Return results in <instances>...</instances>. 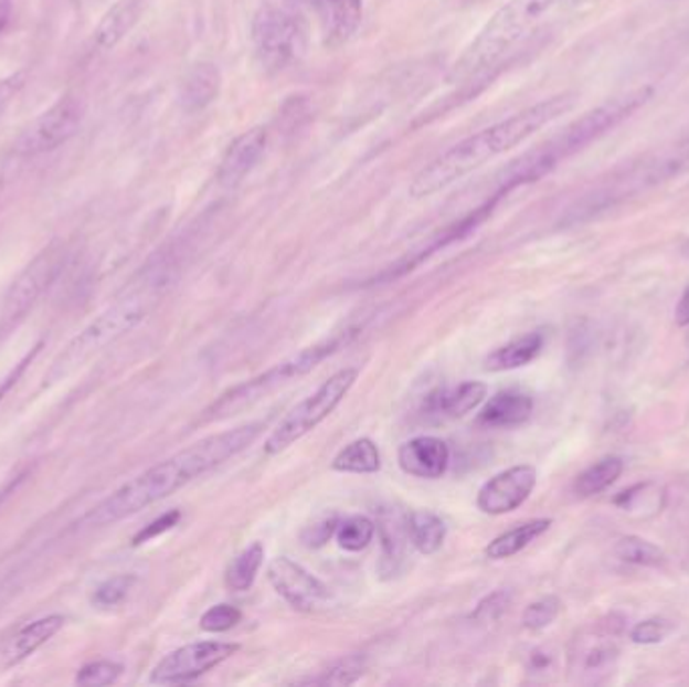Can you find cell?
I'll return each mask as SVG.
<instances>
[{
	"label": "cell",
	"mask_w": 689,
	"mask_h": 687,
	"mask_svg": "<svg viewBox=\"0 0 689 687\" xmlns=\"http://www.w3.org/2000/svg\"><path fill=\"white\" fill-rule=\"evenodd\" d=\"M265 427L266 424L263 422H251L229 432L208 435L160 464L141 472L134 480L126 482L121 488H117L114 494H109L105 500L83 516L81 525L107 527L160 503L170 494L184 488L186 484L194 482L208 472L216 471L224 462L236 458L246 447L253 446Z\"/></svg>",
	"instance_id": "cell-1"
},
{
	"label": "cell",
	"mask_w": 689,
	"mask_h": 687,
	"mask_svg": "<svg viewBox=\"0 0 689 687\" xmlns=\"http://www.w3.org/2000/svg\"><path fill=\"white\" fill-rule=\"evenodd\" d=\"M574 104L576 95L563 93L527 107L520 114L502 119L495 126L480 129L478 134H471L458 141L454 148L437 156L436 160L430 161L424 170H420L410 186V194L414 198H427L446 190L452 183L483 168L484 163L517 148L561 115L569 114Z\"/></svg>",
	"instance_id": "cell-2"
},
{
	"label": "cell",
	"mask_w": 689,
	"mask_h": 687,
	"mask_svg": "<svg viewBox=\"0 0 689 687\" xmlns=\"http://www.w3.org/2000/svg\"><path fill=\"white\" fill-rule=\"evenodd\" d=\"M168 287H170L168 264L146 268L138 281L127 288L112 307H107L80 335L71 339V344L63 349V353L49 369L45 381L55 383L67 378L75 369L87 363L93 356L104 351L107 345L115 344L131 329H136L160 303L161 295Z\"/></svg>",
	"instance_id": "cell-3"
},
{
	"label": "cell",
	"mask_w": 689,
	"mask_h": 687,
	"mask_svg": "<svg viewBox=\"0 0 689 687\" xmlns=\"http://www.w3.org/2000/svg\"><path fill=\"white\" fill-rule=\"evenodd\" d=\"M563 0H508L490 17L464 55L449 71V81L470 80L492 67L498 59L517 45L549 12Z\"/></svg>",
	"instance_id": "cell-4"
},
{
	"label": "cell",
	"mask_w": 689,
	"mask_h": 687,
	"mask_svg": "<svg viewBox=\"0 0 689 687\" xmlns=\"http://www.w3.org/2000/svg\"><path fill=\"white\" fill-rule=\"evenodd\" d=\"M357 332H359V329H356V327H349L344 331L335 332V335L322 339L319 344L305 347V349H300L299 353L283 359L280 363L266 369L265 373L248 379V381H244L236 388H230L229 391H224L219 400L208 408L206 412H204V420L206 422H214V420L219 422V420H226V418H232L236 413L244 412L246 408H253L254 403H258L266 395L280 390L283 385H287L293 379L305 378L315 367L321 366L325 359L335 356L344 345L351 344V339L356 337Z\"/></svg>",
	"instance_id": "cell-5"
},
{
	"label": "cell",
	"mask_w": 689,
	"mask_h": 687,
	"mask_svg": "<svg viewBox=\"0 0 689 687\" xmlns=\"http://www.w3.org/2000/svg\"><path fill=\"white\" fill-rule=\"evenodd\" d=\"M357 378H359L357 367H344L327 379L319 390L310 393L309 398L297 403L266 437V456H276L285 452L295 442H299L300 437H305L317 425L322 424L347 398V393L356 385Z\"/></svg>",
	"instance_id": "cell-6"
},
{
	"label": "cell",
	"mask_w": 689,
	"mask_h": 687,
	"mask_svg": "<svg viewBox=\"0 0 689 687\" xmlns=\"http://www.w3.org/2000/svg\"><path fill=\"white\" fill-rule=\"evenodd\" d=\"M309 27L303 14L288 7L266 4L253 21L256 57L268 71H280L299 61L307 51Z\"/></svg>",
	"instance_id": "cell-7"
},
{
	"label": "cell",
	"mask_w": 689,
	"mask_h": 687,
	"mask_svg": "<svg viewBox=\"0 0 689 687\" xmlns=\"http://www.w3.org/2000/svg\"><path fill=\"white\" fill-rule=\"evenodd\" d=\"M70 263V251L63 242H51L26 264L23 273L14 278L0 307V332L11 331L29 310L35 307L39 298L55 285L61 273Z\"/></svg>",
	"instance_id": "cell-8"
},
{
	"label": "cell",
	"mask_w": 689,
	"mask_h": 687,
	"mask_svg": "<svg viewBox=\"0 0 689 687\" xmlns=\"http://www.w3.org/2000/svg\"><path fill=\"white\" fill-rule=\"evenodd\" d=\"M651 97H654V87H649V85L621 93L610 102L591 109L583 117H579L556 138L549 139L544 146L549 148L556 161L564 160V158L576 154L579 149L586 148L589 144H593L601 136H605L613 127L619 126L621 121L632 117Z\"/></svg>",
	"instance_id": "cell-9"
},
{
	"label": "cell",
	"mask_w": 689,
	"mask_h": 687,
	"mask_svg": "<svg viewBox=\"0 0 689 687\" xmlns=\"http://www.w3.org/2000/svg\"><path fill=\"white\" fill-rule=\"evenodd\" d=\"M85 112L87 105L80 93L63 95L19 136L14 154L21 158H36L65 146L80 131Z\"/></svg>",
	"instance_id": "cell-10"
},
{
	"label": "cell",
	"mask_w": 689,
	"mask_h": 687,
	"mask_svg": "<svg viewBox=\"0 0 689 687\" xmlns=\"http://www.w3.org/2000/svg\"><path fill=\"white\" fill-rule=\"evenodd\" d=\"M241 649L239 643L198 642L184 645L176 652L168 653L160 664L153 667L150 681L156 686H180L190 684L210 669L219 667L236 655Z\"/></svg>",
	"instance_id": "cell-11"
},
{
	"label": "cell",
	"mask_w": 689,
	"mask_h": 687,
	"mask_svg": "<svg viewBox=\"0 0 689 687\" xmlns=\"http://www.w3.org/2000/svg\"><path fill=\"white\" fill-rule=\"evenodd\" d=\"M266 577L276 593L299 613H319L329 607L333 599L329 586L321 579H317L305 567H300L299 562L288 557H276L268 564Z\"/></svg>",
	"instance_id": "cell-12"
},
{
	"label": "cell",
	"mask_w": 689,
	"mask_h": 687,
	"mask_svg": "<svg viewBox=\"0 0 689 687\" xmlns=\"http://www.w3.org/2000/svg\"><path fill=\"white\" fill-rule=\"evenodd\" d=\"M537 480L539 472L534 466L530 464L512 466L484 484L476 498V506L484 515H508L529 500Z\"/></svg>",
	"instance_id": "cell-13"
},
{
	"label": "cell",
	"mask_w": 689,
	"mask_h": 687,
	"mask_svg": "<svg viewBox=\"0 0 689 687\" xmlns=\"http://www.w3.org/2000/svg\"><path fill=\"white\" fill-rule=\"evenodd\" d=\"M610 621L611 623H598L597 631L593 630V633L576 637L574 642L571 667L574 674L589 681H597L603 674H610L617 662L619 649L613 637L619 635L623 625H615L613 615Z\"/></svg>",
	"instance_id": "cell-14"
},
{
	"label": "cell",
	"mask_w": 689,
	"mask_h": 687,
	"mask_svg": "<svg viewBox=\"0 0 689 687\" xmlns=\"http://www.w3.org/2000/svg\"><path fill=\"white\" fill-rule=\"evenodd\" d=\"M398 464L407 476L437 480L448 471V444L434 435H417L402 444L398 452Z\"/></svg>",
	"instance_id": "cell-15"
},
{
	"label": "cell",
	"mask_w": 689,
	"mask_h": 687,
	"mask_svg": "<svg viewBox=\"0 0 689 687\" xmlns=\"http://www.w3.org/2000/svg\"><path fill=\"white\" fill-rule=\"evenodd\" d=\"M266 141H268V131L265 127H253L234 139L220 163V183L229 188L241 183L248 173L253 172L258 160L265 156Z\"/></svg>",
	"instance_id": "cell-16"
},
{
	"label": "cell",
	"mask_w": 689,
	"mask_h": 687,
	"mask_svg": "<svg viewBox=\"0 0 689 687\" xmlns=\"http://www.w3.org/2000/svg\"><path fill=\"white\" fill-rule=\"evenodd\" d=\"M150 2L151 0H117L114 7L102 17V21L93 33L95 45L104 51L119 45L141 21Z\"/></svg>",
	"instance_id": "cell-17"
},
{
	"label": "cell",
	"mask_w": 689,
	"mask_h": 687,
	"mask_svg": "<svg viewBox=\"0 0 689 687\" xmlns=\"http://www.w3.org/2000/svg\"><path fill=\"white\" fill-rule=\"evenodd\" d=\"M488 395V385L483 381H464L458 388H439L425 398L424 410L427 415L464 418L483 405Z\"/></svg>",
	"instance_id": "cell-18"
},
{
	"label": "cell",
	"mask_w": 689,
	"mask_h": 687,
	"mask_svg": "<svg viewBox=\"0 0 689 687\" xmlns=\"http://www.w3.org/2000/svg\"><path fill=\"white\" fill-rule=\"evenodd\" d=\"M297 2L315 4L321 17L325 35L333 45L347 43L356 35L363 19V0H297Z\"/></svg>",
	"instance_id": "cell-19"
},
{
	"label": "cell",
	"mask_w": 689,
	"mask_h": 687,
	"mask_svg": "<svg viewBox=\"0 0 689 687\" xmlns=\"http://www.w3.org/2000/svg\"><path fill=\"white\" fill-rule=\"evenodd\" d=\"M375 525L381 537L380 571L383 577H391L400 571L405 549L410 545L407 515H402L395 508H383Z\"/></svg>",
	"instance_id": "cell-20"
},
{
	"label": "cell",
	"mask_w": 689,
	"mask_h": 687,
	"mask_svg": "<svg viewBox=\"0 0 689 687\" xmlns=\"http://www.w3.org/2000/svg\"><path fill=\"white\" fill-rule=\"evenodd\" d=\"M532 410L534 401L529 393L518 390L500 391L484 405L478 422L486 427H517L529 422Z\"/></svg>",
	"instance_id": "cell-21"
},
{
	"label": "cell",
	"mask_w": 689,
	"mask_h": 687,
	"mask_svg": "<svg viewBox=\"0 0 689 687\" xmlns=\"http://www.w3.org/2000/svg\"><path fill=\"white\" fill-rule=\"evenodd\" d=\"M63 625H65L63 615H46V617L36 619L33 623L24 625L23 630L19 631L11 642L7 643L4 652H2L4 664H21L29 655L41 649L46 642H51Z\"/></svg>",
	"instance_id": "cell-22"
},
{
	"label": "cell",
	"mask_w": 689,
	"mask_h": 687,
	"mask_svg": "<svg viewBox=\"0 0 689 687\" xmlns=\"http://www.w3.org/2000/svg\"><path fill=\"white\" fill-rule=\"evenodd\" d=\"M220 93V71L212 63H200L190 70L182 83L180 99L186 112H200Z\"/></svg>",
	"instance_id": "cell-23"
},
{
	"label": "cell",
	"mask_w": 689,
	"mask_h": 687,
	"mask_svg": "<svg viewBox=\"0 0 689 687\" xmlns=\"http://www.w3.org/2000/svg\"><path fill=\"white\" fill-rule=\"evenodd\" d=\"M544 347V335L540 331L527 332L524 337H518L510 344L498 347L490 356L486 357L488 371H512L518 367L529 366L540 356Z\"/></svg>",
	"instance_id": "cell-24"
},
{
	"label": "cell",
	"mask_w": 689,
	"mask_h": 687,
	"mask_svg": "<svg viewBox=\"0 0 689 687\" xmlns=\"http://www.w3.org/2000/svg\"><path fill=\"white\" fill-rule=\"evenodd\" d=\"M552 527L551 518H537L524 525H518L517 528L508 530L505 535L496 537L488 547H486V557L492 561H505L518 554L520 550L527 549L530 542L540 539L549 528Z\"/></svg>",
	"instance_id": "cell-25"
},
{
	"label": "cell",
	"mask_w": 689,
	"mask_h": 687,
	"mask_svg": "<svg viewBox=\"0 0 689 687\" xmlns=\"http://www.w3.org/2000/svg\"><path fill=\"white\" fill-rule=\"evenodd\" d=\"M410 542L422 554H436L442 549L448 527L439 516L430 510H414L407 515Z\"/></svg>",
	"instance_id": "cell-26"
},
{
	"label": "cell",
	"mask_w": 689,
	"mask_h": 687,
	"mask_svg": "<svg viewBox=\"0 0 689 687\" xmlns=\"http://www.w3.org/2000/svg\"><path fill=\"white\" fill-rule=\"evenodd\" d=\"M331 468L341 474H375L381 471L380 447L369 437L353 440L335 456Z\"/></svg>",
	"instance_id": "cell-27"
},
{
	"label": "cell",
	"mask_w": 689,
	"mask_h": 687,
	"mask_svg": "<svg viewBox=\"0 0 689 687\" xmlns=\"http://www.w3.org/2000/svg\"><path fill=\"white\" fill-rule=\"evenodd\" d=\"M664 500H666V493L661 486H657L655 482H642L617 494L613 498V505L629 515L637 512V515L651 516L657 515L664 508Z\"/></svg>",
	"instance_id": "cell-28"
},
{
	"label": "cell",
	"mask_w": 689,
	"mask_h": 687,
	"mask_svg": "<svg viewBox=\"0 0 689 687\" xmlns=\"http://www.w3.org/2000/svg\"><path fill=\"white\" fill-rule=\"evenodd\" d=\"M265 562V547L261 542H253L251 547L239 552L226 569V586L230 591L244 593L253 586L256 574Z\"/></svg>",
	"instance_id": "cell-29"
},
{
	"label": "cell",
	"mask_w": 689,
	"mask_h": 687,
	"mask_svg": "<svg viewBox=\"0 0 689 687\" xmlns=\"http://www.w3.org/2000/svg\"><path fill=\"white\" fill-rule=\"evenodd\" d=\"M621 474H623V459L617 458V456L598 459L597 464L589 466L583 474L576 476L574 493L583 496V498L601 494L603 490H607L611 484L619 480Z\"/></svg>",
	"instance_id": "cell-30"
},
{
	"label": "cell",
	"mask_w": 689,
	"mask_h": 687,
	"mask_svg": "<svg viewBox=\"0 0 689 687\" xmlns=\"http://www.w3.org/2000/svg\"><path fill=\"white\" fill-rule=\"evenodd\" d=\"M375 532H378V525L369 516L353 515L339 520L335 530V539L341 549L359 552V550L368 549Z\"/></svg>",
	"instance_id": "cell-31"
},
{
	"label": "cell",
	"mask_w": 689,
	"mask_h": 687,
	"mask_svg": "<svg viewBox=\"0 0 689 687\" xmlns=\"http://www.w3.org/2000/svg\"><path fill=\"white\" fill-rule=\"evenodd\" d=\"M615 554L621 561L637 564V567H659L666 554L659 547H655L649 540L639 537H623L615 545Z\"/></svg>",
	"instance_id": "cell-32"
},
{
	"label": "cell",
	"mask_w": 689,
	"mask_h": 687,
	"mask_svg": "<svg viewBox=\"0 0 689 687\" xmlns=\"http://www.w3.org/2000/svg\"><path fill=\"white\" fill-rule=\"evenodd\" d=\"M365 669H368V657L356 653V655H349V657L339 659L327 672H322L321 676L310 679L309 684L339 687L351 686V684H356L359 677L365 674Z\"/></svg>",
	"instance_id": "cell-33"
},
{
	"label": "cell",
	"mask_w": 689,
	"mask_h": 687,
	"mask_svg": "<svg viewBox=\"0 0 689 687\" xmlns=\"http://www.w3.org/2000/svg\"><path fill=\"white\" fill-rule=\"evenodd\" d=\"M136 584V577L134 574H117L107 579L105 583L97 586V591L93 593V605L97 607L109 609L117 607L126 601L127 595L131 593Z\"/></svg>",
	"instance_id": "cell-34"
},
{
	"label": "cell",
	"mask_w": 689,
	"mask_h": 687,
	"mask_svg": "<svg viewBox=\"0 0 689 687\" xmlns=\"http://www.w3.org/2000/svg\"><path fill=\"white\" fill-rule=\"evenodd\" d=\"M561 599L559 596H542L539 601L530 603L529 607L522 613V625L524 630L542 631L554 623V619L561 613Z\"/></svg>",
	"instance_id": "cell-35"
},
{
	"label": "cell",
	"mask_w": 689,
	"mask_h": 687,
	"mask_svg": "<svg viewBox=\"0 0 689 687\" xmlns=\"http://www.w3.org/2000/svg\"><path fill=\"white\" fill-rule=\"evenodd\" d=\"M124 667L109 659H99L92 664L83 665L77 674V684L83 687H104L115 684L121 676Z\"/></svg>",
	"instance_id": "cell-36"
},
{
	"label": "cell",
	"mask_w": 689,
	"mask_h": 687,
	"mask_svg": "<svg viewBox=\"0 0 689 687\" xmlns=\"http://www.w3.org/2000/svg\"><path fill=\"white\" fill-rule=\"evenodd\" d=\"M241 621V609L229 605V603H220V605L208 609L206 613L202 615L200 627L208 633H226L232 627H236Z\"/></svg>",
	"instance_id": "cell-37"
},
{
	"label": "cell",
	"mask_w": 689,
	"mask_h": 687,
	"mask_svg": "<svg viewBox=\"0 0 689 687\" xmlns=\"http://www.w3.org/2000/svg\"><path fill=\"white\" fill-rule=\"evenodd\" d=\"M669 633H671V623L666 619L654 617L637 623L629 633V637L637 645H655V643L664 642Z\"/></svg>",
	"instance_id": "cell-38"
},
{
	"label": "cell",
	"mask_w": 689,
	"mask_h": 687,
	"mask_svg": "<svg viewBox=\"0 0 689 687\" xmlns=\"http://www.w3.org/2000/svg\"><path fill=\"white\" fill-rule=\"evenodd\" d=\"M510 601H512L510 591H505V589L495 591L492 595L484 596L480 605L471 613V617L476 619V621H483V623L496 621V619L505 615L506 611H508Z\"/></svg>",
	"instance_id": "cell-39"
},
{
	"label": "cell",
	"mask_w": 689,
	"mask_h": 687,
	"mask_svg": "<svg viewBox=\"0 0 689 687\" xmlns=\"http://www.w3.org/2000/svg\"><path fill=\"white\" fill-rule=\"evenodd\" d=\"M337 525H339V520H337L335 516H331V518H325L321 522H317V525H312V527L305 528V530H303V535H300V540H303L309 549H319L322 545H327L331 537H335Z\"/></svg>",
	"instance_id": "cell-40"
},
{
	"label": "cell",
	"mask_w": 689,
	"mask_h": 687,
	"mask_svg": "<svg viewBox=\"0 0 689 687\" xmlns=\"http://www.w3.org/2000/svg\"><path fill=\"white\" fill-rule=\"evenodd\" d=\"M180 518H182V512H180V510H170V512L161 515L160 518H156L153 522H150L148 527L139 532L138 537L134 539V545L148 542V540L156 539V537H160L163 532L172 530V528L180 522Z\"/></svg>",
	"instance_id": "cell-41"
},
{
	"label": "cell",
	"mask_w": 689,
	"mask_h": 687,
	"mask_svg": "<svg viewBox=\"0 0 689 687\" xmlns=\"http://www.w3.org/2000/svg\"><path fill=\"white\" fill-rule=\"evenodd\" d=\"M24 73H14L11 77L0 81V114L9 107L17 93L23 89Z\"/></svg>",
	"instance_id": "cell-42"
},
{
	"label": "cell",
	"mask_w": 689,
	"mask_h": 687,
	"mask_svg": "<svg viewBox=\"0 0 689 687\" xmlns=\"http://www.w3.org/2000/svg\"><path fill=\"white\" fill-rule=\"evenodd\" d=\"M676 323L679 327H688L689 325V285L683 290V295L679 298L678 309H676Z\"/></svg>",
	"instance_id": "cell-43"
},
{
	"label": "cell",
	"mask_w": 689,
	"mask_h": 687,
	"mask_svg": "<svg viewBox=\"0 0 689 687\" xmlns=\"http://www.w3.org/2000/svg\"><path fill=\"white\" fill-rule=\"evenodd\" d=\"M552 657L549 653L534 652L530 655V669L532 672H544L551 665Z\"/></svg>",
	"instance_id": "cell-44"
},
{
	"label": "cell",
	"mask_w": 689,
	"mask_h": 687,
	"mask_svg": "<svg viewBox=\"0 0 689 687\" xmlns=\"http://www.w3.org/2000/svg\"><path fill=\"white\" fill-rule=\"evenodd\" d=\"M11 19V0H0V33L4 29V24Z\"/></svg>",
	"instance_id": "cell-45"
},
{
	"label": "cell",
	"mask_w": 689,
	"mask_h": 687,
	"mask_svg": "<svg viewBox=\"0 0 689 687\" xmlns=\"http://www.w3.org/2000/svg\"><path fill=\"white\" fill-rule=\"evenodd\" d=\"M683 254L689 258V241L683 244Z\"/></svg>",
	"instance_id": "cell-46"
}]
</instances>
